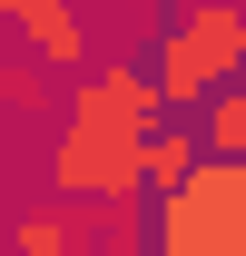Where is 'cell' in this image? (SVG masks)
<instances>
[{"instance_id":"5b68a950","label":"cell","mask_w":246,"mask_h":256,"mask_svg":"<svg viewBox=\"0 0 246 256\" xmlns=\"http://www.w3.org/2000/svg\"><path fill=\"white\" fill-rule=\"evenodd\" d=\"M158 89H168V118H197V108H207L216 89H226V79H216V60H207V40L187 30V20H168V30H158Z\"/></svg>"},{"instance_id":"ba28073f","label":"cell","mask_w":246,"mask_h":256,"mask_svg":"<svg viewBox=\"0 0 246 256\" xmlns=\"http://www.w3.org/2000/svg\"><path fill=\"white\" fill-rule=\"evenodd\" d=\"M98 256H158V236H148V226H138V236H108V246H98Z\"/></svg>"},{"instance_id":"277c9868","label":"cell","mask_w":246,"mask_h":256,"mask_svg":"<svg viewBox=\"0 0 246 256\" xmlns=\"http://www.w3.org/2000/svg\"><path fill=\"white\" fill-rule=\"evenodd\" d=\"M118 236L108 226V197H50V207H20L10 217V256H98Z\"/></svg>"},{"instance_id":"3957f363","label":"cell","mask_w":246,"mask_h":256,"mask_svg":"<svg viewBox=\"0 0 246 256\" xmlns=\"http://www.w3.org/2000/svg\"><path fill=\"white\" fill-rule=\"evenodd\" d=\"M158 256H246V207H207L197 188H168L148 207Z\"/></svg>"},{"instance_id":"52a82bcc","label":"cell","mask_w":246,"mask_h":256,"mask_svg":"<svg viewBox=\"0 0 246 256\" xmlns=\"http://www.w3.org/2000/svg\"><path fill=\"white\" fill-rule=\"evenodd\" d=\"M50 79H60V69H40L30 50L0 60V108H10V118H50Z\"/></svg>"},{"instance_id":"6da1fadb","label":"cell","mask_w":246,"mask_h":256,"mask_svg":"<svg viewBox=\"0 0 246 256\" xmlns=\"http://www.w3.org/2000/svg\"><path fill=\"white\" fill-rule=\"evenodd\" d=\"M60 148H50V178L60 197H138L148 188V138L168 128V89H158V69L138 60H98L79 89H60Z\"/></svg>"},{"instance_id":"8992f818","label":"cell","mask_w":246,"mask_h":256,"mask_svg":"<svg viewBox=\"0 0 246 256\" xmlns=\"http://www.w3.org/2000/svg\"><path fill=\"white\" fill-rule=\"evenodd\" d=\"M138 168H148V197H168V188H187V178L207 168V138H197V118H168V128H158V138H148V158H138Z\"/></svg>"},{"instance_id":"30bf717a","label":"cell","mask_w":246,"mask_h":256,"mask_svg":"<svg viewBox=\"0 0 246 256\" xmlns=\"http://www.w3.org/2000/svg\"><path fill=\"white\" fill-rule=\"evenodd\" d=\"M178 10H197V0H178Z\"/></svg>"},{"instance_id":"9c48e42d","label":"cell","mask_w":246,"mask_h":256,"mask_svg":"<svg viewBox=\"0 0 246 256\" xmlns=\"http://www.w3.org/2000/svg\"><path fill=\"white\" fill-rule=\"evenodd\" d=\"M0 207H10V138H0Z\"/></svg>"},{"instance_id":"7a4b0ae2","label":"cell","mask_w":246,"mask_h":256,"mask_svg":"<svg viewBox=\"0 0 246 256\" xmlns=\"http://www.w3.org/2000/svg\"><path fill=\"white\" fill-rule=\"evenodd\" d=\"M0 20L20 30V50H30L40 69H60V89H79L98 69V40H89V20H79V0H0Z\"/></svg>"}]
</instances>
